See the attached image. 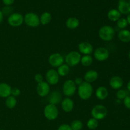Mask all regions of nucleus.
Masks as SVG:
<instances>
[{
    "label": "nucleus",
    "mask_w": 130,
    "mask_h": 130,
    "mask_svg": "<svg viewBox=\"0 0 130 130\" xmlns=\"http://www.w3.org/2000/svg\"><path fill=\"white\" fill-rule=\"evenodd\" d=\"M93 92V88L91 83L87 82H83L81 85L78 86L77 93L79 98L82 100H88L92 96Z\"/></svg>",
    "instance_id": "f257e3e1"
},
{
    "label": "nucleus",
    "mask_w": 130,
    "mask_h": 130,
    "mask_svg": "<svg viewBox=\"0 0 130 130\" xmlns=\"http://www.w3.org/2000/svg\"><path fill=\"white\" fill-rule=\"evenodd\" d=\"M115 30L110 25H104L99 30V36L104 41H109L114 38Z\"/></svg>",
    "instance_id": "f03ea898"
},
{
    "label": "nucleus",
    "mask_w": 130,
    "mask_h": 130,
    "mask_svg": "<svg viewBox=\"0 0 130 130\" xmlns=\"http://www.w3.org/2000/svg\"><path fill=\"white\" fill-rule=\"evenodd\" d=\"M81 55L79 52L72 51L69 52L65 58L66 64L69 67H74L81 62Z\"/></svg>",
    "instance_id": "7ed1b4c3"
},
{
    "label": "nucleus",
    "mask_w": 130,
    "mask_h": 130,
    "mask_svg": "<svg viewBox=\"0 0 130 130\" xmlns=\"http://www.w3.org/2000/svg\"><path fill=\"white\" fill-rule=\"evenodd\" d=\"M107 109L104 105L99 104L93 107L91 110V116L93 118L96 120L104 119L107 115Z\"/></svg>",
    "instance_id": "20e7f679"
},
{
    "label": "nucleus",
    "mask_w": 130,
    "mask_h": 130,
    "mask_svg": "<svg viewBox=\"0 0 130 130\" xmlns=\"http://www.w3.org/2000/svg\"><path fill=\"white\" fill-rule=\"evenodd\" d=\"M44 117L50 121H53L58 116V109L57 106L53 104H48L44 109Z\"/></svg>",
    "instance_id": "39448f33"
},
{
    "label": "nucleus",
    "mask_w": 130,
    "mask_h": 130,
    "mask_svg": "<svg viewBox=\"0 0 130 130\" xmlns=\"http://www.w3.org/2000/svg\"><path fill=\"white\" fill-rule=\"evenodd\" d=\"M63 93L67 97H71L75 94L76 91V85L74 80L68 79L65 81L62 88Z\"/></svg>",
    "instance_id": "423d86ee"
},
{
    "label": "nucleus",
    "mask_w": 130,
    "mask_h": 130,
    "mask_svg": "<svg viewBox=\"0 0 130 130\" xmlns=\"http://www.w3.org/2000/svg\"><path fill=\"white\" fill-rule=\"evenodd\" d=\"M24 22L27 26L30 27H37L40 24L39 17L34 13H28L24 17Z\"/></svg>",
    "instance_id": "0eeeda50"
},
{
    "label": "nucleus",
    "mask_w": 130,
    "mask_h": 130,
    "mask_svg": "<svg viewBox=\"0 0 130 130\" xmlns=\"http://www.w3.org/2000/svg\"><path fill=\"white\" fill-rule=\"evenodd\" d=\"M8 23L10 26L13 27H20L24 23V17L19 13H13L8 17Z\"/></svg>",
    "instance_id": "6e6552de"
},
{
    "label": "nucleus",
    "mask_w": 130,
    "mask_h": 130,
    "mask_svg": "<svg viewBox=\"0 0 130 130\" xmlns=\"http://www.w3.org/2000/svg\"><path fill=\"white\" fill-rule=\"evenodd\" d=\"M109 51L104 47H99L94 52V57L99 62L107 60L109 57Z\"/></svg>",
    "instance_id": "1a4fd4ad"
},
{
    "label": "nucleus",
    "mask_w": 130,
    "mask_h": 130,
    "mask_svg": "<svg viewBox=\"0 0 130 130\" xmlns=\"http://www.w3.org/2000/svg\"><path fill=\"white\" fill-rule=\"evenodd\" d=\"M64 62L63 56L58 53H52L50 55L48 62L50 65L53 67H58L62 66Z\"/></svg>",
    "instance_id": "9d476101"
},
{
    "label": "nucleus",
    "mask_w": 130,
    "mask_h": 130,
    "mask_svg": "<svg viewBox=\"0 0 130 130\" xmlns=\"http://www.w3.org/2000/svg\"><path fill=\"white\" fill-rule=\"evenodd\" d=\"M46 82L50 85H57L59 81L60 76L58 75V72L55 69H49L46 73L45 76Z\"/></svg>",
    "instance_id": "9b49d317"
},
{
    "label": "nucleus",
    "mask_w": 130,
    "mask_h": 130,
    "mask_svg": "<svg viewBox=\"0 0 130 130\" xmlns=\"http://www.w3.org/2000/svg\"><path fill=\"white\" fill-rule=\"evenodd\" d=\"M36 91L38 95L41 97H44L49 95L50 91V85L47 82L43 81L40 83L38 84L36 88Z\"/></svg>",
    "instance_id": "f8f14e48"
},
{
    "label": "nucleus",
    "mask_w": 130,
    "mask_h": 130,
    "mask_svg": "<svg viewBox=\"0 0 130 130\" xmlns=\"http://www.w3.org/2000/svg\"><path fill=\"white\" fill-rule=\"evenodd\" d=\"M78 50L81 54L84 55H91L93 52V46L91 43L83 41L78 44Z\"/></svg>",
    "instance_id": "ddd939ff"
},
{
    "label": "nucleus",
    "mask_w": 130,
    "mask_h": 130,
    "mask_svg": "<svg viewBox=\"0 0 130 130\" xmlns=\"http://www.w3.org/2000/svg\"><path fill=\"white\" fill-rule=\"evenodd\" d=\"M118 11L124 15L130 13V0H119Z\"/></svg>",
    "instance_id": "4468645a"
},
{
    "label": "nucleus",
    "mask_w": 130,
    "mask_h": 130,
    "mask_svg": "<svg viewBox=\"0 0 130 130\" xmlns=\"http://www.w3.org/2000/svg\"><path fill=\"white\" fill-rule=\"evenodd\" d=\"M62 94L58 91H53L49 93L48 96V102L53 105H57L60 104L62 100Z\"/></svg>",
    "instance_id": "2eb2a0df"
},
{
    "label": "nucleus",
    "mask_w": 130,
    "mask_h": 130,
    "mask_svg": "<svg viewBox=\"0 0 130 130\" xmlns=\"http://www.w3.org/2000/svg\"><path fill=\"white\" fill-rule=\"evenodd\" d=\"M61 106L62 109L66 112H71L72 111L74 107V103L73 100L69 97H66L61 102Z\"/></svg>",
    "instance_id": "dca6fc26"
},
{
    "label": "nucleus",
    "mask_w": 130,
    "mask_h": 130,
    "mask_svg": "<svg viewBox=\"0 0 130 130\" xmlns=\"http://www.w3.org/2000/svg\"><path fill=\"white\" fill-rule=\"evenodd\" d=\"M109 85L114 90H119L123 86V80L120 76H115L110 78L109 81Z\"/></svg>",
    "instance_id": "f3484780"
},
{
    "label": "nucleus",
    "mask_w": 130,
    "mask_h": 130,
    "mask_svg": "<svg viewBox=\"0 0 130 130\" xmlns=\"http://www.w3.org/2000/svg\"><path fill=\"white\" fill-rule=\"evenodd\" d=\"M98 77H99V73L97 71L95 70H90V71H87L84 76L85 82H87L88 83L95 82L97 80Z\"/></svg>",
    "instance_id": "a211bd4d"
},
{
    "label": "nucleus",
    "mask_w": 130,
    "mask_h": 130,
    "mask_svg": "<svg viewBox=\"0 0 130 130\" xmlns=\"http://www.w3.org/2000/svg\"><path fill=\"white\" fill-rule=\"evenodd\" d=\"M11 88L6 83H0V97L7 98L11 95Z\"/></svg>",
    "instance_id": "6ab92c4d"
},
{
    "label": "nucleus",
    "mask_w": 130,
    "mask_h": 130,
    "mask_svg": "<svg viewBox=\"0 0 130 130\" xmlns=\"http://www.w3.org/2000/svg\"><path fill=\"white\" fill-rule=\"evenodd\" d=\"M95 95L98 99L100 100H104L107 98L108 95H109V92H108L107 89L105 87L100 86L96 89Z\"/></svg>",
    "instance_id": "aec40b11"
},
{
    "label": "nucleus",
    "mask_w": 130,
    "mask_h": 130,
    "mask_svg": "<svg viewBox=\"0 0 130 130\" xmlns=\"http://www.w3.org/2000/svg\"><path fill=\"white\" fill-rule=\"evenodd\" d=\"M118 39L123 43L130 42V31L127 29H122L118 33Z\"/></svg>",
    "instance_id": "412c9836"
},
{
    "label": "nucleus",
    "mask_w": 130,
    "mask_h": 130,
    "mask_svg": "<svg viewBox=\"0 0 130 130\" xmlns=\"http://www.w3.org/2000/svg\"><path fill=\"white\" fill-rule=\"evenodd\" d=\"M79 20L76 17H70L67 20L66 23V27L69 29H76L79 25Z\"/></svg>",
    "instance_id": "4be33fe9"
},
{
    "label": "nucleus",
    "mask_w": 130,
    "mask_h": 130,
    "mask_svg": "<svg viewBox=\"0 0 130 130\" xmlns=\"http://www.w3.org/2000/svg\"><path fill=\"white\" fill-rule=\"evenodd\" d=\"M121 13L116 9H112L109 10L107 13V17L110 21L117 22L121 18Z\"/></svg>",
    "instance_id": "5701e85b"
},
{
    "label": "nucleus",
    "mask_w": 130,
    "mask_h": 130,
    "mask_svg": "<svg viewBox=\"0 0 130 130\" xmlns=\"http://www.w3.org/2000/svg\"><path fill=\"white\" fill-rule=\"evenodd\" d=\"M57 72H58V75L62 77H64V76H67L69 74L70 72V67L67 66V64L63 63L62 66L58 67V70H57Z\"/></svg>",
    "instance_id": "b1692460"
},
{
    "label": "nucleus",
    "mask_w": 130,
    "mask_h": 130,
    "mask_svg": "<svg viewBox=\"0 0 130 130\" xmlns=\"http://www.w3.org/2000/svg\"><path fill=\"white\" fill-rule=\"evenodd\" d=\"M39 20L41 24L43 25H47L52 20V15L49 12H44L39 17Z\"/></svg>",
    "instance_id": "393cba45"
},
{
    "label": "nucleus",
    "mask_w": 130,
    "mask_h": 130,
    "mask_svg": "<svg viewBox=\"0 0 130 130\" xmlns=\"http://www.w3.org/2000/svg\"><path fill=\"white\" fill-rule=\"evenodd\" d=\"M17 104V100L16 97L10 95L8 97L6 98V100L5 101V104L6 106L9 109H13L15 107Z\"/></svg>",
    "instance_id": "a878e982"
},
{
    "label": "nucleus",
    "mask_w": 130,
    "mask_h": 130,
    "mask_svg": "<svg viewBox=\"0 0 130 130\" xmlns=\"http://www.w3.org/2000/svg\"><path fill=\"white\" fill-rule=\"evenodd\" d=\"M93 58L90 55H84L81 57V63L85 67H89L93 63Z\"/></svg>",
    "instance_id": "bb28decb"
},
{
    "label": "nucleus",
    "mask_w": 130,
    "mask_h": 130,
    "mask_svg": "<svg viewBox=\"0 0 130 130\" xmlns=\"http://www.w3.org/2000/svg\"><path fill=\"white\" fill-rule=\"evenodd\" d=\"M70 126L72 130H81L83 128V124L81 121L76 119L71 123Z\"/></svg>",
    "instance_id": "cd10ccee"
},
{
    "label": "nucleus",
    "mask_w": 130,
    "mask_h": 130,
    "mask_svg": "<svg viewBox=\"0 0 130 130\" xmlns=\"http://www.w3.org/2000/svg\"><path fill=\"white\" fill-rule=\"evenodd\" d=\"M86 126L90 129L94 130L96 129L99 126V121H98V120L92 118L91 119H88L87 123H86Z\"/></svg>",
    "instance_id": "c85d7f7f"
},
{
    "label": "nucleus",
    "mask_w": 130,
    "mask_h": 130,
    "mask_svg": "<svg viewBox=\"0 0 130 130\" xmlns=\"http://www.w3.org/2000/svg\"><path fill=\"white\" fill-rule=\"evenodd\" d=\"M128 21H127L126 19L124 18H120L119 20L117 21V26L118 28L121 29H124L127 26H128Z\"/></svg>",
    "instance_id": "c756f323"
},
{
    "label": "nucleus",
    "mask_w": 130,
    "mask_h": 130,
    "mask_svg": "<svg viewBox=\"0 0 130 130\" xmlns=\"http://www.w3.org/2000/svg\"><path fill=\"white\" fill-rule=\"evenodd\" d=\"M128 96V92L124 90H119L116 93V97L119 100H124Z\"/></svg>",
    "instance_id": "7c9ffc66"
},
{
    "label": "nucleus",
    "mask_w": 130,
    "mask_h": 130,
    "mask_svg": "<svg viewBox=\"0 0 130 130\" xmlns=\"http://www.w3.org/2000/svg\"><path fill=\"white\" fill-rule=\"evenodd\" d=\"M1 11H2L3 15H9V16H10V15L12 14L13 8L11 7L10 6H6L3 8V10H1Z\"/></svg>",
    "instance_id": "2f4dec72"
},
{
    "label": "nucleus",
    "mask_w": 130,
    "mask_h": 130,
    "mask_svg": "<svg viewBox=\"0 0 130 130\" xmlns=\"http://www.w3.org/2000/svg\"><path fill=\"white\" fill-rule=\"evenodd\" d=\"M20 93H21V91L18 88H11V95L15 96H20Z\"/></svg>",
    "instance_id": "473e14b6"
},
{
    "label": "nucleus",
    "mask_w": 130,
    "mask_h": 130,
    "mask_svg": "<svg viewBox=\"0 0 130 130\" xmlns=\"http://www.w3.org/2000/svg\"><path fill=\"white\" fill-rule=\"evenodd\" d=\"M34 80L36 81V82L38 83V84L40 83L43 81V76L41 74H36L34 76Z\"/></svg>",
    "instance_id": "72a5a7b5"
},
{
    "label": "nucleus",
    "mask_w": 130,
    "mask_h": 130,
    "mask_svg": "<svg viewBox=\"0 0 130 130\" xmlns=\"http://www.w3.org/2000/svg\"><path fill=\"white\" fill-rule=\"evenodd\" d=\"M57 130H72L69 124H63L60 126Z\"/></svg>",
    "instance_id": "f704fd0d"
},
{
    "label": "nucleus",
    "mask_w": 130,
    "mask_h": 130,
    "mask_svg": "<svg viewBox=\"0 0 130 130\" xmlns=\"http://www.w3.org/2000/svg\"><path fill=\"white\" fill-rule=\"evenodd\" d=\"M124 105L127 109H130V96H128L124 99Z\"/></svg>",
    "instance_id": "c9c22d12"
},
{
    "label": "nucleus",
    "mask_w": 130,
    "mask_h": 130,
    "mask_svg": "<svg viewBox=\"0 0 130 130\" xmlns=\"http://www.w3.org/2000/svg\"><path fill=\"white\" fill-rule=\"evenodd\" d=\"M74 81L76 85H77V86H79V85H81V84H82L84 82L83 80V79L81 78V77H76V78L75 79V80Z\"/></svg>",
    "instance_id": "e433bc0d"
},
{
    "label": "nucleus",
    "mask_w": 130,
    "mask_h": 130,
    "mask_svg": "<svg viewBox=\"0 0 130 130\" xmlns=\"http://www.w3.org/2000/svg\"><path fill=\"white\" fill-rule=\"evenodd\" d=\"M2 1L6 6H10V5L13 3L15 0H2Z\"/></svg>",
    "instance_id": "4c0bfd02"
},
{
    "label": "nucleus",
    "mask_w": 130,
    "mask_h": 130,
    "mask_svg": "<svg viewBox=\"0 0 130 130\" xmlns=\"http://www.w3.org/2000/svg\"><path fill=\"white\" fill-rule=\"evenodd\" d=\"M3 15L2 13V11L0 10V24L1 23V22L3 21Z\"/></svg>",
    "instance_id": "58836bf2"
},
{
    "label": "nucleus",
    "mask_w": 130,
    "mask_h": 130,
    "mask_svg": "<svg viewBox=\"0 0 130 130\" xmlns=\"http://www.w3.org/2000/svg\"><path fill=\"white\" fill-rule=\"evenodd\" d=\"M127 21H128V23L130 25V13H129L128 15V17H127V19H126Z\"/></svg>",
    "instance_id": "ea45409f"
},
{
    "label": "nucleus",
    "mask_w": 130,
    "mask_h": 130,
    "mask_svg": "<svg viewBox=\"0 0 130 130\" xmlns=\"http://www.w3.org/2000/svg\"><path fill=\"white\" fill-rule=\"evenodd\" d=\"M127 88H128V91H129L130 92V81H129V82H128V85H127Z\"/></svg>",
    "instance_id": "a19ab883"
},
{
    "label": "nucleus",
    "mask_w": 130,
    "mask_h": 130,
    "mask_svg": "<svg viewBox=\"0 0 130 130\" xmlns=\"http://www.w3.org/2000/svg\"><path fill=\"white\" fill-rule=\"evenodd\" d=\"M128 58H129V61H130V51H129V54H128Z\"/></svg>",
    "instance_id": "79ce46f5"
},
{
    "label": "nucleus",
    "mask_w": 130,
    "mask_h": 130,
    "mask_svg": "<svg viewBox=\"0 0 130 130\" xmlns=\"http://www.w3.org/2000/svg\"><path fill=\"white\" fill-rule=\"evenodd\" d=\"M1 130H3V129H1Z\"/></svg>",
    "instance_id": "37998d69"
}]
</instances>
